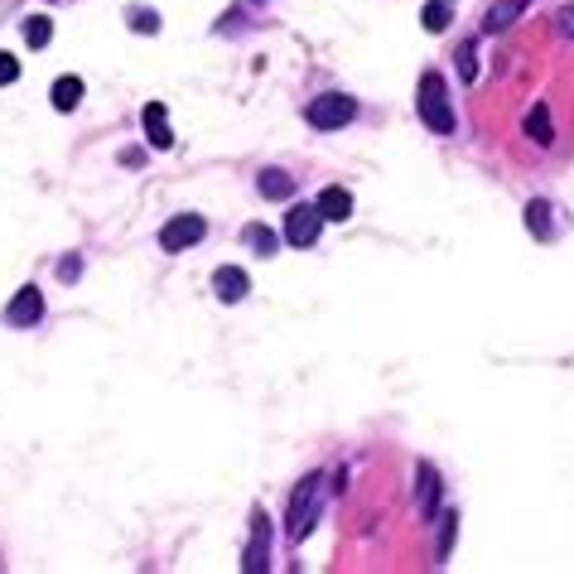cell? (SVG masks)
<instances>
[{
  "instance_id": "cell-1",
  "label": "cell",
  "mask_w": 574,
  "mask_h": 574,
  "mask_svg": "<svg viewBox=\"0 0 574 574\" xmlns=\"http://www.w3.org/2000/svg\"><path fill=\"white\" fill-rule=\"evenodd\" d=\"M415 107H420V121L435 131V136H449L454 131V107H449V87L439 73H425L420 78V92H415Z\"/></svg>"
},
{
  "instance_id": "cell-2",
  "label": "cell",
  "mask_w": 574,
  "mask_h": 574,
  "mask_svg": "<svg viewBox=\"0 0 574 574\" xmlns=\"http://www.w3.org/2000/svg\"><path fill=\"white\" fill-rule=\"evenodd\" d=\"M319 497H324V478L319 473H309L300 488H295V497H290V541H304L309 531H314V517H319Z\"/></svg>"
},
{
  "instance_id": "cell-3",
  "label": "cell",
  "mask_w": 574,
  "mask_h": 574,
  "mask_svg": "<svg viewBox=\"0 0 574 574\" xmlns=\"http://www.w3.org/2000/svg\"><path fill=\"white\" fill-rule=\"evenodd\" d=\"M353 111H357L353 97L328 92V97H314V102H309V126H319V131H338V126L353 121Z\"/></svg>"
},
{
  "instance_id": "cell-4",
  "label": "cell",
  "mask_w": 574,
  "mask_h": 574,
  "mask_svg": "<svg viewBox=\"0 0 574 574\" xmlns=\"http://www.w3.org/2000/svg\"><path fill=\"white\" fill-rule=\"evenodd\" d=\"M203 232H208V222L198 213H179V218H169L160 227V246L164 251H189L193 242H203Z\"/></svg>"
},
{
  "instance_id": "cell-5",
  "label": "cell",
  "mask_w": 574,
  "mask_h": 574,
  "mask_svg": "<svg viewBox=\"0 0 574 574\" xmlns=\"http://www.w3.org/2000/svg\"><path fill=\"white\" fill-rule=\"evenodd\" d=\"M319 227H324V213H319V203H314V208H309V203H300V208H290V218H285V237H290L295 246H314Z\"/></svg>"
},
{
  "instance_id": "cell-6",
  "label": "cell",
  "mask_w": 574,
  "mask_h": 574,
  "mask_svg": "<svg viewBox=\"0 0 574 574\" xmlns=\"http://www.w3.org/2000/svg\"><path fill=\"white\" fill-rule=\"evenodd\" d=\"M5 319H10L15 328L39 324V319H44V295H39L34 285H25V290H20V295L10 300V309H5Z\"/></svg>"
},
{
  "instance_id": "cell-7",
  "label": "cell",
  "mask_w": 574,
  "mask_h": 574,
  "mask_svg": "<svg viewBox=\"0 0 574 574\" xmlns=\"http://www.w3.org/2000/svg\"><path fill=\"white\" fill-rule=\"evenodd\" d=\"M256 526H251V541H246V555H242V570L246 574H261L266 570V550H271V531H266V517L256 512Z\"/></svg>"
},
{
  "instance_id": "cell-8",
  "label": "cell",
  "mask_w": 574,
  "mask_h": 574,
  "mask_svg": "<svg viewBox=\"0 0 574 574\" xmlns=\"http://www.w3.org/2000/svg\"><path fill=\"white\" fill-rule=\"evenodd\" d=\"M213 290H218L222 304H237V300H246L251 280H246V271H237V266H222V271L213 275Z\"/></svg>"
},
{
  "instance_id": "cell-9",
  "label": "cell",
  "mask_w": 574,
  "mask_h": 574,
  "mask_svg": "<svg viewBox=\"0 0 574 574\" xmlns=\"http://www.w3.org/2000/svg\"><path fill=\"white\" fill-rule=\"evenodd\" d=\"M319 213H324V222H348L353 218V193L328 184V189L319 193Z\"/></svg>"
},
{
  "instance_id": "cell-10",
  "label": "cell",
  "mask_w": 574,
  "mask_h": 574,
  "mask_svg": "<svg viewBox=\"0 0 574 574\" xmlns=\"http://www.w3.org/2000/svg\"><path fill=\"white\" fill-rule=\"evenodd\" d=\"M140 121H145V136H150V145H155V150H169V145H174V131H169V111H164L160 102H150Z\"/></svg>"
},
{
  "instance_id": "cell-11",
  "label": "cell",
  "mask_w": 574,
  "mask_h": 574,
  "mask_svg": "<svg viewBox=\"0 0 574 574\" xmlns=\"http://www.w3.org/2000/svg\"><path fill=\"white\" fill-rule=\"evenodd\" d=\"M415 497H420V512H425V517H435L439 512V473H435V464H420V473H415Z\"/></svg>"
},
{
  "instance_id": "cell-12",
  "label": "cell",
  "mask_w": 574,
  "mask_h": 574,
  "mask_svg": "<svg viewBox=\"0 0 574 574\" xmlns=\"http://www.w3.org/2000/svg\"><path fill=\"white\" fill-rule=\"evenodd\" d=\"M521 10H526V0H497V5H492L488 15H483V29H488V34H497V29H507V25H512V20H517Z\"/></svg>"
},
{
  "instance_id": "cell-13",
  "label": "cell",
  "mask_w": 574,
  "mask_h": 574,
  "mask_svg": "<svg viewBox=\"0 0 574 574\" xmlns=\"http://www.w3.org/2000/svg\"><path fill=\"white\" fill-rule=\"evenodd\" d=\"M256 189L266 193V198H290V193H295V179H290L285 169H266V174L256 179Z\"/></svg>"
},
{
  "instance_id": "cell-14",
  "label": "cell",
  "mask_w": 574,
  "mask_h": 574,
  "mask_svg": "<svg viewBox=\"0 0 574 574\" xmlns=\"http://www.w3.org/2000/svg\"><path fill=\"white\" fill-rule=\"evenodd\" d=\"M49 97H54V111H73L82 102V78H58Z\"/></svg>"
},
{
  "instance_id": "cell-15",
  "label": "cell",
  "mask_w": 574,
  "mask_h": 574,
  "mask_svg": "<svg viewBox=\"0 0 574 574\" xmlns=\"http://www.w3.org/2000/svg\"><path fill=\"white\" fill-rule=\"evenodd\" d=\"M526 136L536 140V145H550V140H555L550 136V111L546 107H536L531 116H526Z\"/></svg>"
},
{
  "instance_id": "cell-16",
  "label": "cell",
  "mask_w": 574,
  "mask_h": 574,
  "mask_svg": "<svg viewBox=\"0 0 574 574\" xmlns=\"http://www.w3.org/2000/svg\"><path fill=\"white\" fill-rule=\"evenodd\" d=\"M49 39H54V25H49L44 15H29V20H25V44H34V49H44Z\"/></svg>"
},
{
  "instance_id": "cell-17",
  "label": "cell",
  "mask_w": 574,
  "mask_h": 574,
  "mask_svg": "<svg viewBox=\"0 0 574 574\" xmlns=\"http://www.w3.org/2000/svg\"><path fill=\"white\" fill-rule=\"evenodd\" d=\"M454 536H459V512H444V517H439V560H449Z\"/></svg>"
},
{
  "instance_id": "cell-18",
  "label": "cell",
  "mask_w": 574,
  "mask_h": 574,
  "mask_svg": "<svg viewBox=\"0 0 574 574\" xmlns=\"http://www.w3.org/2000/svg\"><path fill=\"white\" fill-rule=\"evenodd\" d=\"M420 20H425V29H430V34H444V29H449V5H444V0H430Z\"/></svg>"
},
{
  "instance_id": "cell-19",
  "label": "cell",
  "mask_w": 574,
  "mask_h": 574,
  "mask_svg": "<svg viewBox=\"0 0 574 574\" xmlns=\"http://www.w3.org/2000/svg\"><path fill=\"white\" fill-rule=\"evenodd\" d=\"M526 227H531L536 237H550V208L546 203H526Z\"/></svg>"
},
{
  "instance_id": "cell-20",
  "label": "cell",
  "mask_w": 574,
  "mask_h": 574,
  "mask_svg": "<svg viewBox=\"0 0 574 574\" xmlns=\"http://www.w3.org/2000/svg\"><path fill=\"white\" fill-rule=\"evenodd\" d=\"M246 242L256 246L261 256H271V251H275V232H271V227H261V222H251V227H246Z\"/></svg>"
},
{
  "instance_id": "cell-21",
  "label": "cell",
  "mask_w": 574,
  "mask_h": 574,
  "mask_svg": "<svg viewBox=\"0 0 574 574\" xmlns=\"http://www.w3.org/2000/svg\"><path fill=\"white\" fill-rule=\"evenodd\" d=\"M131 29H136V34H155V29H160V15H155V10H131Z\"/></svg>"
},
{
  "instance_id": "cell-22",
  "label": "cell",
  "mask_w": 574,
  "mask_h": 574,
  "mask_svg": "<svg viewBox=\"0 0 574 574\" xmlns=\"http://www.w3.org/2000/svg\"><path fill=\"white\" fill-rule=\"evenodd\" d=\"M20 78V63H15V54H0V87L5 82H15Z\"/></svg>"
},
{
  "instance_id": "cell-23",
  "label": "cell",
  "mask_w": 574,
  "mask_h": 574,
  "mask_svg": "<svg viewBox=\"0 0 574 574\" xmlns=\"http://www.w3.org/2000/svg\"><path fill=\"white\" fill-rule=\"evenodd\" d=\"M459 73H464V82H473V73H478V68H473V44L459 49Z\"/></svg>"
},
{
  "instance_id": "cell-24",
  "label": "cell",
  "mask_w": 574,
  "mask_h": 574,
  "mask_svg": "<svg viewBox=\"0 0 574 574\" xmlns=\"http://www.w3.org/2000/svg\"><path fill=\"white\" fill-rule=\"evenodd\" d=\"M555 20H560V34H570V39H574V5H565Z\"/></svg>"
},
{
  "instance_id": "cell-25",
  "label": "cell",
  "mask_w": 574,
  "mask_h": 574,
  "mask_svg": "<svg viewBox=\"0 0 574 574\" xmlns=\"http://www.w3.org/2000/svg\"><path fill=\"white\" fill-rule=\"evenodd\" d=\"M82 266H78V256H68V261H63V266H58V275H63V280H73V275H78Z\"/></svg>"
}]
</instances>
